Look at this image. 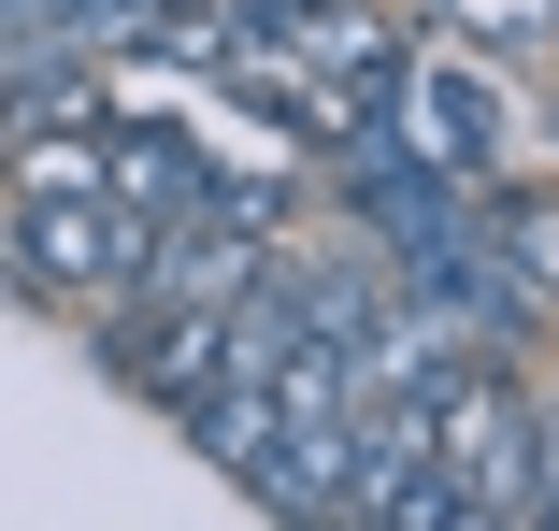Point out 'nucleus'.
<instances>
[{
    "instance_id": "f257e3e1",
    "label": "nucleus",
    "mask_w": 559,
    "mask_h": 531,
    "mask_svg": "<svg viewBox=\"0 0 559 531\" xmlns=\"http://www.w3.org/2000/svg\"><path fill=\"white\" fill-rule=\"evenodd\" d=\"M130 259H144V216H130L116 187H29V201H15V273H29V287L116 302Z\"/></svg>"
},
{
    "instance_id": "f03ea898",
    "label": "nucleus",
    "mask_w": 559,
    "mask_h": 531,
    "mask_svg": "<svg viewBox=\"0 0 559 531\" xmlns=\"http://www.w3.org/2000/svg\"><path fill=\"white\" fill-rule=\"evenodd\" d=\"M388 144L430 158V173H460V187H488V158H502V101H488V72H460V58H402V86H388Z\"/></svg>"
},
{
    "instance_id": "7ed1b4c3",
    "label": "nucleus",
    "mask_w": 559,
    "mask_h": 531,
    "mask_svg": "<svg viewBox=\"0 0 559 531\" xmlns=\"http://www.w3.org/2000/svg\"><path fill=\"white\" fill-rule=\"evenodd\" d=\"M201 173H215V158H201L187 130H116V144H100V187H116L130 216H187Z\"/></svg>"
},
{
    "instance_id": "20e7f679",
    "label": "nucleus",
    "mask_w": 559,
    "mask_h": 531,
    "mask_svg": "<svg viewBox=\"0 0 559 531\" xmlns=\"http://www.w3.org/2000/svg\"><path fill=\"white\" fill-rule=\"evenodd\" d=\"M173 416H187V446H201L215 474L259 488V460H273V388H201V402H173Z\"/></svg>"
},
{
    "instance_id": "39448f33",
    "label": "nucleus",
    "mask_w": 559,
    "mask_h": 531,
    "mask_svg": "<svg viewBox=\"0 0 559 531\" xmlns=\"http://www.w3.org/2000/svg\"><path fill=\"white\" fill-rule=\"evenodd\" d=\"M488 245L531 302H559V187H488Z\"/></svg>"
},
{
    "instance_id": "423d86ee",
    "label": "nucleus",
    "mask_w": 559,
    "mask_h": 531,
    "mask_svg": "<svg viewBox=\"0 0 559 531\" xmlns=\"http://www.w3.org/2000/svg\"><path fill=\"white\" fill-rule=\"evenodd\" d=\"M444 15H460V30H488V44H531L559 0H444Z\"/></svg>"
}]
</instances>
